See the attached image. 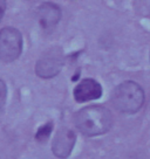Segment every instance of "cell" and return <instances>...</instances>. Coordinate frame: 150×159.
Returning a JSON list of instances; mask_svg holds the SVG:
<instances>
[{
  "instance_id": "1",
  "label": "cell",
  "mask_w": 150,
  "mask_h": 159,
  "mask_svg": "<svg viewBox=\"0 0 150 159\" xmlns=\"http://www.w3.org/2000/svg\"><path fill=\"white\" fill-rule=\"evenodd\" d=\"M114 123L113 115L102 105H89L80 109L75 115V125L82 134L95 137L107 134Z\"/></svg>"
},
{
  "instance_id": "5",
  "label": "cell",
  "mask_w": 150,
  "mask_h": 159,
  "mask_svg": "<svg viewBox=\"0 0 150 159\" xmlns=\"http://www.w3.org/2000/svg\"><path fill=\"white\" fill-rule=\"evenodd\" d=\"M75 140H76V136L72 130L68 128H60L52 143L53 154L60 159L68 158L73 151Z\"/></svg>"
},
{
  "instance_id": "2",
  "label": "cell",
  "mask_w": 150,
  "mask_h": 159,
  "mask_svg": "<svg viewBox=\"0 0 150 159\" xmlns=\"http://www.w3.org/2000/svg\"><path fill=\"white\" fill-rule=\"evenodd\" d=\"M110 99L119 112L136 114L143 107L144 91L134 81H124L113 90Z\"/></svg>"
},
{
  "instance_id": "6",
  "label": "cell",
  "mask_w": 150,
  "mask_h": 159,
  "mask_svg": "<svg viewBox=\"0 0 150 159\" xmlns=\"http://www.w3.org/2000/svg\"><path fill=\"white\" fill-rule=\"evenodd\" d=\"M61 19V8L54 2H44L38 8V21L45 32H52Z\"/></svg>"
},
{
  "instance_id": "8",
  "label": "cell",
  "mask_w": 150,
  "mask_h": 159,
  "mask_svg": "<svg viewBox=\"0 0 150 159\" xmlns=\"http://www.w3.org/2000/svg\"><path fill=\"white\" fill-rule=\"evenodd\" d=\"M52 130H53V123H52V122L46 123V124H44L42 126H40V128L38 129L36 134H35V139H36L38 142H40V143H44V142H46V140L48 139V137L50 136Z\"/></svg>"
},
{
  "instance_id": "10",
  "label": "cell",
  "mask_w": 150,
  "mask_h": 159,
  "mask_svg": "<svg viewBox=\"0 0 150 159\" xmlns=\"http://www.w3.org/2000/svg\"><path fill=\"white\" fill-rule=\"evenodd\" d=\"M5 11H6V2L0 0V20L2 19V16L5 14Z\"/></svg>"
},
{
  "instance_id": "3",
  "label": "cell",
  "mask_w": 150,
  "mask_h": 159,
  "mask_svg": "<svg viewBox=\"0 0 150 159\" xmlns=\"http://www.w3.org/2000/svg\"><path fill=\"white\" fill-rule=\"evenodd\" d=\"M22 35L16 28L5 27L0 30V61L10 63L21 55Z\"/></svg>"
},
{
  "instance_id": "7",
  "label": "cell",
  "mask_w": 150,
  "mask_h": 159,
  "mask_svg": "<svg viewBox=\"0 0 150 159\" xmlns=\"http://www.w3.org/2000/svg\"><path fill=\"white\" fill-rule=\"evenodd\" d=\"M73 94L76 102L85 103L100 98L102 95V87L94 79H85L75 87Z\"/></svg>"
},
{
  "instance_id": "4",
  "label": "cell",
  "mask_w": 150,
  "mask_h": 159,
  "mask_svg": "<svg viewBox=\"0 0 150 159\" xmlns=\"http://www.w3.org/2000/svg\"><path fill=\"white\" fill-rule=\"evenodd\" d=\"M65 57L60 47H52L46 50L36 61L35 74L41 79H52L59 74L63 67Z\"/></svg>"
},
{
  "instance_id": "9",
  "label": "cell",
  "mask_w": 150,
  "mask_h": 159,
  "mask_svg": "<svg viewBox=\"0 0 150 159\" xmlns=\"http://www.w3.org/2000/svg\"><path fill=\"white\" fill-rule=\"evenodd\" d=\"M6 97H7V87L5 82L0 80V109L6 103Z\"/></svg>"
}]
</instances>
